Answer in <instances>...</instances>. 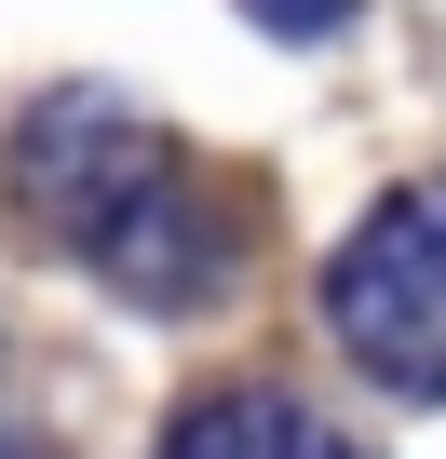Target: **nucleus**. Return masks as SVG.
<instances>
[{
    "mask_svg": "<svg viewBox=\"0 0 446 459\" xmlns=\"http://www.w3.org/2000/svg\"><path fill=\"white\" fill-rule=\"evenodd\" d=\"M14 203L55 244H82L122 298H149V311L231 284V216H216V189L149 122H122L109 95H55V108L14 122Z\"/></svg>",
    "mask_w": 446,
    "mask_h": 459,
    "instance_id": "obj_1",
    "label": "nucleus"
},
{
    "mask_svg": "<svg viewBox=\"0 0 446 459\" xmlns=\"http://www.w3.org/2000/svg\"><path fill=\"white\" fill-rule=\"evenodd\" d=\"M325 338L379 392H446V176L392 189L325 257Z\"/></svg>",
    "mask_w": 446,
    "mask_h": 459,
    "instance_id": "obj_2",
    "label": "nucleus"
},
{
    "mask_svg": "<svg viewBox=\"0 0 446 459\" xmlns=\"http://www.w3.org/2000/svg\"><path fill=\"white\" fill-rule=\"evenodd\" d=\"M162 459H352L298 392H271V378H244V392H203V405H176V432H162Z\"/></svg>",
    "mask_w": 446,
    "mask_h": 459,
    "instance_id": "obj_3",
    "label": "nucleus"
},
{
    "mask_svg": "<svg viewBox=\"0 0 446 459\" xmlns=\"http://www.w3.org/2000/svg\"><path fill=\"white\" fill-rule=\"evenodd\" d=\"M244 14H258L271 41H338V28H352V0H244Z\"/></svg>",
    "mask_w": 446,
    "mask_h": 459,
    "instance_id": "obj_4",
    "label": "nucleus"
},
{
    "mask_svg": "<svg viewBox=\"0 0 446 459\" xmlns=\"http://www.w3.org/2000/svg\"><path fill=\"white\" fill-rule=\"evenodd\" d=\"M0 459H55V446H28V432H0Z\"/></svg>",
    "mask_w": 446,
    "mask_h": 459,
    "instance_id": "obj_5",
    "label": "nucleus"
}]
</instances>
